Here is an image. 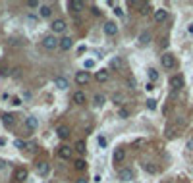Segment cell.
<instances>
[{"instance_id":"1","label":"cell","mask_w":193,"mask_h":183,"mask_svg":"<svg viewBox=\"0 0 193 183\" xmlns=\"http://www.w3.org/2000/svg\"><path fill=\"white\" fill-rule=\"evenodd\" d=\"M43 48H47V50L60 48V39H56L54 35H47V37L43 39Z\"/></svg>"},{"instance_id":"2","label":"cell","mask_w":193,"mask_h":183,"mask_svg":"<svg viewBox=\"0 0 193 183\" xmlns=\"http://www.w3.org/2000/svg\"><path fill=\"white\" fill-rule=\"evenodd\" d=\"M160 62H162V67H166V70H174L176 67V58L170 52H164L160 56Z\"/></svg>"},{"instance_id":"3","label":"cell","mask_w":193,"mask_h":183,"mask_svg":"<svg viewBox=\"0 0 193 183\" xmlns=\"http://www.w3.org/2000/svg\"><path fill=\"white\" fill-rule=\"evenodd\" d=\"M89 81H91V73H89V72L83 70V72H77V73H75V83H77V85H87Z\"/></svg>"},{"instance_id":"4","label":"cell","mask_w":193,"mask_h":183,"mask_svg":"<svg viewBox=\"0 0 193 183\" xmlns=\"http://www.w3.org/2000/svg\"><path fill=\"white\" fill-rule=\"evenodd\" d=\"M52 31L54 33H64L66 31V27H68V23H66V19H62V17H58V19H54L52 21Z\"/></svg>"},{"instance_id":"5","label":"cell","mask_w":193,"mask_h":183,"mask_svg":"<svg viewBox=\"0 0 193 183\" xmlns=\"http://www.w3.org/2000/svg\"><path fill=\"white\" fill-rule=\"evenodd\" d=\"M112 160H114V164L124 162V160H126V148H124V146H118L116 151H114V154H112Z\"/></svg>"},{"instance_id":"6","label":"cell","mask_w":193,"mask_h":183,"mask_svg":"<svg viewBox=\"0 0 193 183\" xmlns=\"http://www.w3.org/2000/svg\"><path fill=\"white\" fill-rule=\"evenodd\" d=\"M170 87H172L174 91H180L181 87H184V77H181V75H174V77H170Z\"/></svg>"},{"instance_id":"7","label":"cell","mask_w":193,"mask_h":183,"mask_svg":"<svg viewBox=\"0 0 193 183\" xmlns=\"http://www.w3.org/2000/svg\"><path fill=\"white\" fill-rule=\"evenodd\" d=\"M104 33L108 37H114L118 33V25L114 23V21H106V23H104Z\"/></svg>"},{"instance_id":"8","label":"cell","mask_w":193,"mask_h":183,"mask_svg":"<svg viewBox=\"0 0 193 183\" xmlns=\"http://www.w3.org/2000/svg\"><path fill=\"white\" fill-rule=\"evenodd\" d=\"M68 8H70L72 10V12H81V10L85 8V4L81 2V0H70V2H68Z\"/></svg>"},{"instance_id":"9","label":"cell","mask_w":193,"mask_h":183,"mask_svg":"<svg viewBox=\"0 0 193 183\" xmlns=\"http://www.w3.org/2000/svg\"><path fill=\"white\" fill-rule=\"evenodd\" d=\"M166 17H168V12H166L164 8L155 10V21H156V23H162V21H166Z\"/></svg>"},{"instance_id":"10","label":"cell","mask_w":193,"mask_h":183,"mask_svg":"<svg viewBox=\"0 0 193 183\" xmlns=\"http://www.w3.org/2000/svg\"><path fill=\"white\" fill-rule=\"evenodd\" d=\"M25 127H27L29 131H35V129L39 127V120H37L35 116H29V118H25Z\"/></svg>"},{"instance_id":"11","label":"cell","mask_w":193,"mask_h":183,"mask_svg":"<svg viewBox=\"0 0 193 183\" xmlns=\"http://www.w3.org/2000/svg\"><path fill=\"white\" fill-rule=\"evenodd\" d=\"M14 179L19 181V183H23V181L27 179V170H25V168H18V170L14 171Z\"/></svg>"},{"instance_id":"12","label":"cell","mask_w":193,"mask_h":183,"mask_svg":"<svg viewBox=\"0 0 193 183\" xmlns=\"http://www.w3.org/2000/svg\"><path fill=\"white\" fill-rule=\"evenodd\" d=\"M118 177H120L122 181H131V179H133V171H131L130 168H124V170L118 171Z\"/></svg>"},{"instance_id":"13","label":"cell","mask_w":193,"mask_h":183,"mask_svg":"<svg viewBox=\"0 0 193 183\" xmlns=\"http://www.w3.org/2000/svg\"><path fill=\"white\" fill-rule=\"evenodd\" d=\"M72 47H74V39L72 37H62L60 39V50L66 52V50H70Z\"/></svg>"},{"instance_id":"14","label":"cell","mask_w":193,"mask_h":183,"mask_svg":"<svg viewBox=\"0 0 193 183\" xmlns=\"http://www.w3.org/2000/svg\"><path fill=\"white\" fill-rule=\"evenodd\" d=\"M72 154H74V151H72L70 146H60V148H58V156L64 158V160H70Z\"/></svg>"},{"instance_id":"15","label":"cell","mask_w":193,"mask_h":183,"mask_svg":"<svg viewBox=\"0 0 193 183\" xmlns=\"http://www.w3.org/2000/svg\"><path fill=\"white\" fill-rule=\"evenodd\" d=\"M108 77H110L108 70H99V72L95 73V79H97L99 83H106V81H108Z\"/></svg>"},{"instance_id":"16","label":"cell","mask_w":193,"mask_h":183,"mask_svg":"<svg viewBox=\"0 0 193 183\" xmlns=\"http://www.w3.org/2000/svg\"><path fill=\"white\" fill-rule=\"evenodd\" d=\"M72 100L75 102L77 106H81V104H85V93H83V91H77V93H74Z\"/></svg>"},{"instance_id":"17","label":"cell","mask_w":193,"mask_h":183,"mask_svg":"<svg viewBox=\"0 0 193 183\" xmlns=\"http://www.w3.org/2000/svg\"><path fill=\"white\" fill-rule=\"evenodd\" d=\"M2 123L6 125V127H14L16 116H14V114H4V116H2Z\"/></svg>"},{"instance_id":"18","label":"cell","mask_w":193,"mask_h":183,"mask_svg":"<svg viewBox=\"0 0 193 183\" xmlns=\"http://www.w3.org/2000/svg\"><path fill=\"white\" fill-rule=\"evenodd\" d=\"M54 87L60 89V91L68 89V79H66V77H54Z\"/></svg>"},{"instance_id":"19","label":"cell","mask_w":193,"mask_h":183,"mask_svg":"<svg viewBox=\"0 0 193 183\" xmlns=\"http://www.w3.org/2000/svg\"><path fill=\"white\" fill-rule=\"evenodd\" d=\"M48 171H50L48 162H39V164H37V174H39V176H47Z\"/></svg>"},{"instance_id":"20","label":"cell","mask_w":193,"mask_h":183,"mask_svg":"<svg viewBox=\"0 0 193 183\" xmlns=\"http://www.w3.org/2000/svg\"><path fill=\"white\" fill-rule=\"evenodd\" d=\"M58 137H60L62 141L70 139V127H66V125H60V127H58Z\"/></svg>"},{"instance_id":"21","label":"cell","mask_w":193,"mask_h":183,"mask_svg":"<svg viewBox=\"0 0 193 183\" xmlns=\"http://www.w3.org/2000/svg\"><path fill=\"white\" fill-rule=\"evenodd\" d=\"M122 66H124V60L120 58V56H116V58L110 60V67H114V70H122Z\"/></svg>"},{"instance_id":"22","label":"cell","mask_w":193,"mask_h":183,"mask_svg":"<svg viewBox=\"0 0 193 183\" xmlns=\"http://www.w3.org/2000/svg\"><path fill=\"white\" fill-rule=\"evenodd\" d=\"M143 170L147 171V174H156V171H158V168H156L153 162H145V164H143Z\"/></svg>"},{"instance_id":"23","label":"cell","mask_w":193,"mask_h":183,"mask_svg":"<svg viewBox=\"0 0 193 183\" xmlns=\"http://www.w3.org/2000/svg\"><path fill=\"white\" fill-rule=\"evenodd\" d=\"M50 16H52V8L47 6V4L41 6V17H50Z\"/></svg>"},{"instance_id":"24","label":"cell","mask_w":193,"mask_h":183,"mask_svg":"<svg viewBox=\"0 0 193 183\" xmlns=\"http://www.w3.org/2000/svg\"><path fill=\"white\" fill-rule=\"evenodd\" d=\"M74 148H75V151H77L79 154H85V151H87V145H85V141H77Z\"/></svg>"},{"instance_id":"25","label":"cell","mask_w":193,"mask_h":183,"mask_svg":"<svg viewBox=\"0 0 193 183\" xmlns=\"http://www.w3.org/2000/svg\"><path fill=\"white\" fill-rule=\"evenodd\" d=\"M74 168H75L77 171H83V170L87 168V162H85L83 158H79V160H75V164H74Z\"/></svg>"},{"instance_id":"26","label":"cell","mask_w":193,"mask_h":183,"mask_svg":"<svg viewBox=\"0 0 193 183\" xmlns=\"http://www.w3.org/2000/svg\"><path fill=\"white\" fill-rule=\"evenodd\" d=\"M139 42H141V44H149V42H151V33L143 31L141 35H139Z\"/></svg>"},{"instance_id":"27","label":"cell","mask_w":193,"mask_h":183,"mask_svg":"<svg viewBox=\"0 0 193 183\" xmlns=\"http://www.w3.org/2000/svg\"><path fill=\"white\" fill-rule=\"evenodd\" d=\"M93 102H95V106H103L104 102H106V98H104V95H95Z\"/></svg>"},{"instance_id":"28","label":"cell","mask_w":193,"mask_h":183,"mask_svg":"<svg viewBox=\"0 0 193 183\" xmlns=\"http://www.w3.org/2000/svg\"><path fill=\"white\" fill-rule=\"evenodd\" d=\"M112 100H114V104H124V100H126V96H124L122 93H114Z\"/></svg>"},{"instance_id":"29","label":"cell","mask_w":193,"mask_h":183,"mask_svg":"<svg viewBox=\"0 0 193 183\" xmlns=\"http://www.w3.org/2000/svg\"><path fill=\"white\" fill-rule=\"evenodd\" d=\"M151 10H153V8H151V4H143V6L139 8V14H141V16H149V14H151Z\"/></svg>"},{"instance_id":"30","label":"cell","mask_w":193,"mask_h":183,"mask_svg":"<svg viewBox=\"0 0 193 183\" xmlns=\"http://www.w3.org/2000/svg\"><path fill=\"white\" fill-rule=\"evenodd\" d=\"M147 72H149V77H151V83H153V81H156V79H158V72L155 70V67H149V70H147Z\"/></svg>"},{"instance_id":"31","label":"cell","mask_w":193,"mask_h":183,"mask_svg":"<svg viewBox=\"0 0 193 183\" xmlns=\"http://www.w3.org/2000/svg\"><path fill=\"white\" fill-rule=\"evenodd\" d=\"M118 118H122V120H128V118H130V112H128L126 108H120V110H118Z\"/></svg>"},{"instance_id":"32","label":"cell","mask_w":193,"mask_h":183,"mask_svg":"<svg viewBox=\"0 0 193 183\" xmlns=\"http://www.w3.org/2000/svg\"><path fill=\"white\" fill-rule=\"evenodd\" d=\"M97 143H99V146H100V148H104V146L108 145V141H106V137H103V135H100L99 139H97Z\"/></svg>"},{"instance_id":"33","label":"cell","mask_w":193,"mask_h":183,"mask_svg":"<svg viewBox=\"0 0 193 183\" xmlns=\"http://www.w3.org/2000/svg\"><path fill=\"white\" fill-rule=\"evenodd\" d=\"M147 106H149V110H156V100L149 98V100H147Z\"/></svg>"},{"instance_id":"34","label":"cell","mask_w":193,"mask_h":183,"mask_svg":"<svg viewBox=\"0 0 193 183\" xmlns=\"http://www.w3.org/2000/svg\"><path fill=\"white\" fill-rule=\"evenodd\" d=\"M174 135H176V133H174V127H172V125H168V127H166V137H168V139H172Z\"/></svg>"},{"instance_id":"35","label":"cell","mask_w":193,"mask_h":183,"mask_svg":"<svg viewBox=\"0 0 193 183\" xmlns=\"http://www.w3.org/2000/svg\"><path fill=\"white\" fill-rule=\"evenodd\" d=\"M16 146H18V148H21V151H23V148H27L29 145H27L25 141H16Z\"/></svg>"},{"instance_id":"36","label":"cell","mask_w":193,"mask_h":183,"mask_svg":"<svg viewBox=\"0 0 193 183\" xmlns=\"http://www.w3.org/2000/svg\"><path fill=\"white\" fill-rule=\"evenodd\" d=\"M145 2H139V0H131V2H130V6H135V8H141Z\"/></svg>"},{"instance_id":"37","label":"cell","mask_w":193,"mask_h":183,"mask_svg":"<svg viewBox=\"0 0 193 183\" xmlns=\"http://www.w3.org/2000/svg\"><path fill=\"white\" fill-rule=\"evenodd\" d=\"M27 6H29V8H37V6H39V2H37V0H29Z\"/></svg>"},{"instance_id":"38","label":"cell","mask_w":193,"mask_h":183,"mask_svg":"<svg viewBox=\"0 0 193 183\" xmlns=\"http://www.w3.org/2000/svg\"><path fill=\"white\" fill-rule=\"evenodd\" d=\"M93 66H95V62H93V60H87V62H85V67H87V70H91Z\"/></svg>"},{"instance_id":"39","label":"cell","mask_w":193,"mask_h":183,"mask_svg":"<svg viewBox=\"0 0 193 183\" xmlns=\"http://www.w3.org/2000/svg\"><path fill=\"white\" fill-rule=\"evenodd\" d=\"M128 85H130V87H131V89H133V87H135V79H133V77H131V79H130V81H128Z\"/></svg>"},{"instance_id":"40","label":"cell","mask_w":193,"mask_h":183,"mask_svg":"<svg viewBox=\"0 0 193 183\" xmlns=\"http://www.w3.org/2000/svg\"><path fill=\"white\" fill-rule=\"evenodd\" d=\"M75 183H89V181H87V179H85V177H79V179H77V181H75Z\"/></svg>"},{"instance_id":"41","label":"cell","mask_w":193,"mask_h":183,"mask_svg":"<svg viewBox=\"0 0 193 183\" xmlns=\"http://www.w3.org/2000/svg\"><path fill=\"white\" fill-rule=\"evenodd\" d=\"M187 31H189V33H191V35H193V23H191V25L187 27Z\"/></svg>"}]
</instances>
